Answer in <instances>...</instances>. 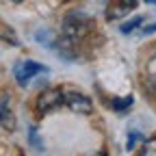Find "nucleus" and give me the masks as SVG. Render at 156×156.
<instances>
[{"instance_id":"obj_1","label":"nucleus","mask_w":156,"mask_h":156,"mask_svg":"<svg viewBox=\"0 0 156 156\" xmlns=\"http://www.w3.org/2000/svg\"><path fill=\"white\" fill-rule=\"evenodd\" d=\"M89 26H91V20L83 11H74V13H69L63 20V33H65V37L72 39V41H74V39L85 37L87 30H89Z\"/></svg>"},{"instance_id":"obj_2","label":"nucleus","mask_w":156,"mask_h":156,"mask_svg":"<svg viewBox=\"0 0 156 156\" xmlns=\"http://www.w3.org/2000/svg\"><path fill=\"white\" fill-rule=\"evenodd\" d=\"M41 72H48V67H44L37 61H17L15 67H13V76H15L17 85H22V87H26L30 83V78H35Z\"/></svg>"},{"instance_id":"obj_3","label":"nucleus","mask_w":156,"mask_h":156,"mask_svg":"<svg viewBox=\"0 0 156 156\" xmlns=\"http://www.w3.org/2000/svg\"><path fill=\"white\" fill-rule=\"evenodd\" d=\"M61 104H65L63 89H46L41 95L37 98V113L39 115H48L54 108H58Z\"/></svg>"},{"instance_id":"obj_4","label":"nucleus","mask_w":156,"mask_h":156,"mask_svg":"<svg viewBox=\"0 0 156 156\" xmlns=\"http://www.w3.org/2000/svg\"><path fill=\"white\" fill-rule=\"evenodd\" d=\"M63 98H65V104L72 113H78V115H89L93 111V102L89 100L87 95L78 93V91H63Z\"/></svg>"},{"instance_id":"obj_5","label":"nucleus","mask_w":156,"mask_h":156,"mask_svg":"<svg viewBox=\"0 0 156 156\" xmlns=\"http://www.w3.org/2000/svg\"><path fill=\"white\" fill-rule=\"evenodd\" d=\"M132 9H136V0H111L108 7H106V20H108V22L122 20Z\"/></svg>"},{"instance_id":"obj_6","label":"nucleus","mask_w":156,"mask_h":156,"mask_svg":"<svg viewBox=\"0 0 156 156\" xmlns=\"http://www.w3.org/2000/svg\"><path fill=\"white\" fill-rule=\"evenodd\" d=\"M0 124L7 126L9 130L15 126V122L11 119V111H9V95H2V98H0Z\"/></svg>"},{"instance_id":"obj_7","label":"nucleus","mask_w":156,"mask_h":156,"mask_svg":"<svg viewBox=\"0 0 156 156\" xmlns=\"http://www.w3.org/2000/svg\"><path fill=\"white\" fill-rule=\"evenodd\" d=\"M132 95H126V98H115L113 100V108L117 111V113H126L130 106H132Z\"/></svg>"},{"instance_id":"obj_8","label":"nucleus","mask_w":156,"mask_h":156,"mask_svg":"<svg viewBox=\"0 0 156 156\" xmlns=\"http://www.w3.org/2000/svg\"><path fill=\"white\" fill-rule=\"evenodd\" d=\"M39 41H41L46 48H54V35L50 33V30H39L37 35H35Z\"/></svg>"},{"instance_id":"obj_9","label":"nucleus","mask_w":156,"mask_h":156,"mask_svg":"<svg viewBox=\"0 0 156 156\" xmlns=\"http://www.w3.org/2000/svg\"><path fill=\"white\" fill-rule=\"evenodd\" d=\"M141 156H156V139H147L141 145Z\"/></svg>"},{"instance_id":"obj_10","label":"nucleus","mask_w":156,"mask_h":156,"mask_svg":"<svg viewBox=\"0 0 156 156\" xmlns=\"http://www.w3.org/2000/svg\"><path fill=\"white\" fill-rule=\"evenodd\" d=\"M141 22H143V17H134V20H130V22H126L124 26H119V30H122L124 35H128V33H132L136 26H139Z\"/></svg>"},{"instance_id":"obj_11","label":"nucleus","mask_w":156,"mask_h":156,"mask_svg":"<svg viewBox=\"0 0 156 156\" xmlns=\"http://www.w3.org/2000/svg\"><path fill=\"white\" fill-rule=\"evenodd\" d=\"M143 141V136H141V132H134V130H130V134H128V150H134L136 147V143H141Z\"/></svg>"},{"instance_id":"obj_12","label":"nucleus","mask_w":156,"mask_h":156,"mask_svg":"<svg viewBox=\"0 0 156 156\" xmlns=\"http://www.w3.org/2000/svg\"><path fill=\"white\" fill-rule=\"evenodd\" d=\"M28 141H30L37 150H44V143H41V139H39V134H37V128H35V126H33L30 132H28Z\"/></svg>"},{"instance_id":"obj_13","label":"nucleus","mask_w":156,"mask_h":156,"mask_svg":"<svg viewBox=\"0 0 156 156\" xmlns=\"http://www.w3.org/2000/svg\"><path fill=\"white\" fill-rule=\"evenodd\" d=\"M152 33H156V24H152V26L143 28V35H152Z\"/></svg>"},{"instance_id":"obj_14","label":"nucleus","mask_w":156,"mask_h":156,"mask_svg":"<svg viewBox=\"0 0 156 156\" xmlns=\"http://www.w3.org/2000/svg\"><path fill=\"white\" fill-rule=\"evenodd\" d=\"M145 2H147V5H156V0H145Z\"/></svg>"},{"instance_id":"obj_15","label":"nucleus","mask_w":156,"mask_h":156,"mask_svg":"<svg viewBox=\"0 0 156 156\" xmlns=\"http://www.w3.org/2000/svg\"><path fill=\"white\" fill-rule=\"evenodd\" d=\"M11 2H22V0H11Z\"/></svg>"}]
</instances>
